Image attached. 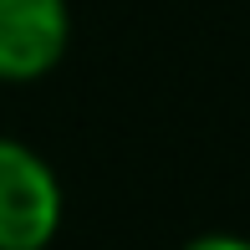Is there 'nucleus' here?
Listing matches in <instances>:
<instances>
[{"mask_svg": "<svg viewBox=\"0 0 250 250\" xmlns=\"http://www.w3.org/2000/svg\"><path fill=\"white\" fill-rule=\"evenodd\" d=\"M62 225V184L36 148L0 138V250H46Z\"/></svg>", "mask_w": 250, "mask_h": 250, "instance_id": "obj_1", "label": "nucleus"}, {"mask_svg": "<svg viewBox=\"0 0 250 250\" xmlns=\"http://www.w3.org/2000/svg\"><path fill=\"white\" fill-rule=\"evenodd\" d=\"M184 250H250V240H240V235H199Z\"/></svg>", "mask_w": 250, "mask_h": 250, "instance_id": "obj_3", "label": "nucleus"}, {"mask_svg": "<svg viewBox=\"0 0 250 250\" xmlns=\"http://www.w3.org/2000/svg\"><path fill=\"white\" fill-rule=\"evenodd\" d=\"M66 51V0H0V77L31 82Z\"/></svg>", "mask_w": 250, "mask_h": 250, "instance_id": "obj_2", "label": "nucleus"}]
</instances>
